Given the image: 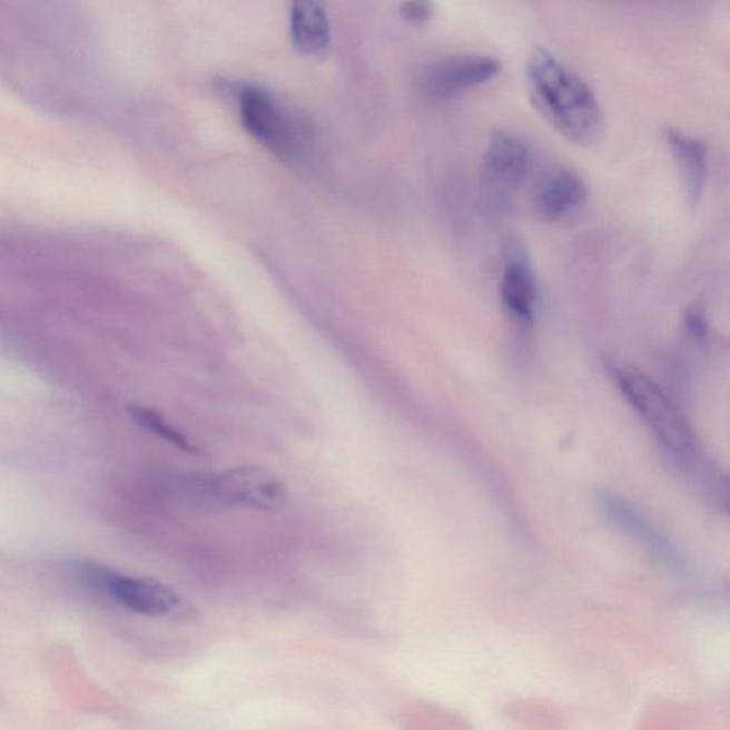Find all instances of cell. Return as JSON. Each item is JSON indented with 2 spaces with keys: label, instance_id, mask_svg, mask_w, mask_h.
<instances>
[{
  "label": "cell",
  "instance_id": "obj_1",
  "mask_svg": "<svg viewBox=\"0 0 730 730\" xmlns=\"http://www.w3.org/2000/svg\"><path fill=\"white\" fill-rule=\"evenodd\" d=\"M526 88L539 114L578 146L601 140L603 114L591 86L550 50L535 48L526 65Z\"/></svg>",
  "mask_w": 730,
  "mask_h": 730
},
{
  "label": "cell",
  "instance_id": "obj_2",
  "mask_svg": "<svg viewBox=\"0 0 730 730\" xmlns=\"http://www.w3.org/2000/svg\"><path fill=\"white\" fill-rule=\"evenodd\" d=\"M240 116L248 134L278 159L294 161L306 154L310 128L270 90L260 86L243 88Z\"/></svg>",
  "mask_w": 730,
  "mask_h": 730
},
{
  "label": "cell",
  "instance_id": "obj_3",
  "mask_svg": "<svg viewBox=\"0 0 730 730\" xmlns=\"http://www.w3.org/2000/svg\"><path fill=\"white\" fill-rule=\"evenodd\" d=\"M612 373L623 397L630 402L639 417L645 421L657 438L675 453H691L694 448L692 430L658 384L631 365H616Z\"/></svg>",
  "mask_w": 730,
  "mask_h": 730
},
{
  "label": "cell",
  "instance_id": "obj_4",
  "mask_svg": "<svg viewBox=\"0 0 730 730\" xmlns=\"http://www.w3.org/2000/svg\"><path fill=\"white\" fill-rule=\"evenodd\" d=\"M531 169V149L511 131H495L481 161V200L486 210L500 213L520 189Z\"/></svg>",
  "mask_w": 730,
  "mask_h": 730
},
{
  "label": "cell",
  "instance_id": "obj_5",
  "mask_svg": "<svg viewBox=\"0 0 730 730\" xmlns=\"http://www.w3.org/2000/svg\"><path fill=\"white\" fill-rule=\"evenodd\" d=\"M83 578L90 590L137 615L166 616L180 605L179 595L170 586L149 578L119 574L93 565L85 568Z\"/></svg>",
  "mask_w": 730,
  "mask_h": 730
},
{
  "label": "cell",
  "instance_id": "obj_6",
  "mask_svg": "<svg viewBox=\"0 0 730 730\" xmlns=\"http://www.w3.org/2000/svg\"><path fill=\"white\" fill-rule=\"evenodd\" d=\"M213 485L220 499L251 510L278 512L288 502L286 484L263 466L243 465L227 470Z\"/></svg>",
  "mask_w": 730,
  "mask_h": 730
},
{
  "label": "cell",
  "instance_id": "obj_7",
  "mask_svg": "<svg viewBox=\"0 0 730 730\" xmlns=\"http://www.w3.org/2000/svg\"><path fill=\"white\" fill-rule=\"evenodd\" d=\"M501 72L494 56L463 53L448 56L430 66L424 75V91L437 101L454 99L464 91L493 80Z\"/></svg>",
  "mask_w": 730,
  "mask_h": 730
},
{
  "label": "cell",
  "instance_id": "obj_8",
  "mask_svg": "<svg viewBox=\"0 0 730 730\" xmlns=\"http://www.w3.org/2000/svg\"><path fill=\"white\" fill-rule=\"evenodd\" d=\"M588 195L590 190L578 171L564 165H552L535 182L532 207L540 219L558 221L580 209Z\"/></svg>",
  "mask_w": 730,
  "mask_h": 730
},
{
  "label": "cell",
  "instance_id": "obj_9",
  "mask_svg": "<svg viewBox=\"0 0 730 730\" xmlns=\"http://www.w3.org/2000/svg\"><path fill=\"white\" fill-rule=\"evenodd\" d=\"M504 270L500 283L501 302L512 317L525 324L534 322L536 278L529 253L512 237L504 248Z\"/></svg>",
  "mask_w": 730,
  "mask_h": 730
},
{
  "label": "cell",
  "instance_id": "obj_10",
  "mask_svg": "<svg viewBox=\"0 0 730 730\" xmlns=\"http://www.w3.org/2000/svg\"><path fill=\"white\" fill-rule=\"evenodd\" d=\"M665 140L675 159L684 195L692 206H697L709 176L708 146L699 137L673 128L665 130Z\"/></svg>",
  "mask_w": 730,
  "mask_h": 730
},
{
  "label": "cell",
  "instance_id": "obj_11",
  "mask_svg": "<svg viewBox=\"0 0 730 730\" xmlns=\"http://www.w3.org/2000/svg\"><path fill=\"white\" fill-rule=\"evenodd\" d=\"M290 33L294 46L304 55L324 52L332 39L326 10L318 2H294L290 10Z\"/></svg>",
  "mask_w": 730,
  "mask_h": 730
},
{
  "label": "cell",
  "instance_id": "obj_12",
  "mask_svg": "<svg viewBox=\"0 0 730 730\" xmlns=\"http://www.w3.org/2000/svg\"><path fill=\"white\" fill-rule=\"evenodd\" d=\"M601 500L602 509L620 529L630 532L632 536H635L649 550L657 552L659 556L665 558V560L673 556L671 546L661 539L657 531L652 530L647 520L642 519L641 512L632 509L628 502L618 499L616 495L603 494Z\"/></svg>",
  "mask_w": 730,
  "mask_h": 730
},
{
  "label": "cell",
  "instance_id": "obj_13",
  "mask_svg": "<svg viewBox=\"0 0 730 730\" xmlns=\"http://www.w3.org/2000/svg\"><path fill=\"white\" fill-rule=\"evenodd\" d=\"M129 414L135 423L146 430L147 433L167 441V443L175 445V447L185 451L186 454L203 455V450L195 440L187 437L185 433L177 430L175 425H171L169 421H166L156 411L140 407V405H134V407L129 408Z\"/></svg>",
  "mask_w": 730,
  "mask_h": 730
},
{
  "label": "cell",
  "instance_id": "obj_14",
  "mask_svg": "<svg viewBox=\"0 0 730 730\" xmlns=\"http://www.w3.org/2000/svg\"><path fill=\"white\" fill-rule=\"evenodd\" d=\"M402 17L411 23H425L434 17V4L430 2H405L399 8Z\"/></svg>",
  "mask_w": 730,
  "mask_h": 730
},
{
  "label": "cell",
  "instance_id": "obj_15",
  "mask_svg": "<svg viewBox=\"0 0 730 730\" xmlns=\"http://www.w3.org/2000/svg\"><path fill=\"white\" fill-rule=\"evenodd\" d=\"M684 326H687L689 334L694 338H703L708 329L702 313L698 310L688 312L687 318H684Z\"/></svg>",
  "mask_w": 730,
  "mask_h": 730
}]
</instances>
